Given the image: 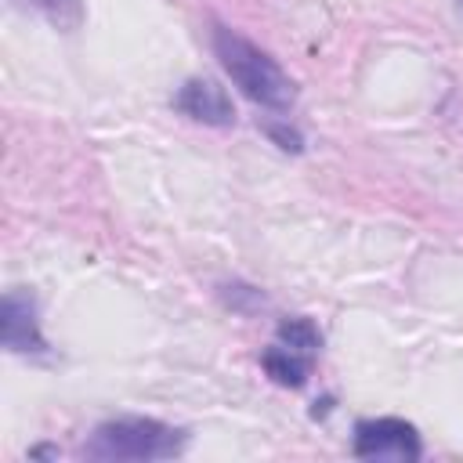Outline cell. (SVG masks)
Listing matches in <instances>:
<instances>
[{"label": "cell", "instance_id": "4", "mask_svg": "<svg viewBox=\"0 0 463 463\" xmlns=\"http://www.w3.org/2000/svg\"><path fill=\"white\" fill-rule=\"evenodd\" d=\"M351 452L358 459H405V463H412L423 456V438L402 416H376V420L354 423Z\"/></svg>", "mask_w": 463, "mask_h": 463}, {"label": "cell", "instance_id": "8", "mask_svg": "<svg viewBox=\"0 0 463 463\" xmlns=\"http://www.w3.org/2000/svg\"><path fill=\"white\" fill-rule=\"evenodd\" d=\"M264 134L282 148V152H304V134L289 123V119H282V123H264Z\"/></svg>", "mask_w": 463, "mask_h": 463}, {"label": "cell", "instance_id": "6", "mask_svg": "<svg viewBox=\"0 0 463 463\" xmlns=\"http://www.w3.org/2000/svg\"><path fill=\"white\" fill-rule=\"evenodd\" d=\"M174 112L203 123V127H232L235 123V105L228 98V90L217 83V80H206V76H192L184 80L174 98H170Z\"/></svg>", "mask_w": 463, "mask_h": 463}, {"label": "cell", "instance_id": "1", "mask_svg": "<svg viewBox=\"0 0 463 463\" xmlns=\"http://www.w3.org/2000/svg\"><path fill=\"white\" fill-rule=\"evenodd\" d=\"M210 43H213V54H217L221 69L242 90V98H250L253 105H260L268 112H279V116L293 109L297 87L268 51H260L253 40L228 29L224 22H213Z\"/></svg>", "mask_w": 463, "mask_h": 463}, {"label": "cell", "instance_id": "5", "mask_svg": "<svg viewBox=\"0 0 463 463\" xmlns=\"http://www.w3.org/2000/svg\"><path fill=\"white\" fill-rule=\"evenodd\" d=\"M0 344L11 354H29V358H43L47 354V340L40 333V311H36L33 289H7L4 293V304H0Z\"/></svg>", "mask_w": 463, "mask_h": 463}, {"label": "cell", "instance_id": "2", "mask_svg": "<svg viewBox=\"0 0 463 463\" xmlns=\"http://www.w3.org/2000/svg\"><path fill=\"white\" fill-rule=\"evenodd\" d=\"M188 449V430L170 427L156 416H116L94 427V434L83 445L87 459H109V463H152V459H174Z\"/></svg>", "mask_w": 463, "mask_h": 463}, {"label": "cell", "instance_id": "3", "mask_svg": "<svg viewBox=\"0 0 463 463\" xmlns=\"http://www.w3.org/2000/svg\"><path fill=\"white\" fill-rule=\"evenodd\" d=\"M322 351V329L307 315H289L279 322L271 344L260 351V369L268 373L271 383L300 391L311 380V369Z\"/></svg>", "mask_w": 463, "mask_h": 463}, {"label": "cell", "instance_id": "7", "mask_svg": "<svg viewBox=\"0 0 463 463\" xmlns=\"http://www.w3.org/2000/svg\"><path fill=\"white\" fill-rule=\"evenodd\" d=\"M25 7L40 11L43 18H51L58 29H76L83 18V4L80 0H22Z\"/></svg>", "mask_w": 463, "mask_h": 463}]
</instances>
